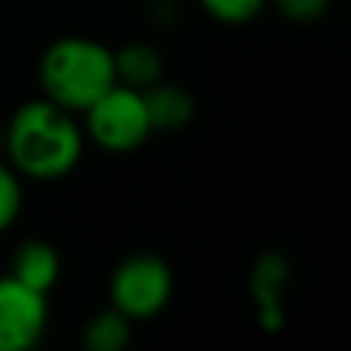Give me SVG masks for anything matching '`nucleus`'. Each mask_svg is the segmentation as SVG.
Masks as SVG:
<instances>
[{
    "instance_id": "1",
    "label": "nucleus",
    "mask_w": 351,
    "mask_h": 351,
    "mask_svg": "<svg viewBox=\"0 0 351 351\" xmlns=\"http://www.w3.org/2000/svg\"><path fill=\"white\" fill-rule=\"evenodd\" d=\"M82 129L74 112L41 99L22 101L5 123L3 151L19 176L55 181L69 176L82 156Z\"/></svg>"
},
{
    "instance_id": "2",
    "label": "nucleus",
    "mask_w": 351,
    "mask_h": 351,
    "mask_svg": "<svg viewBox=\"0 0 351 351\" xmlns=\"http://www.w3.org/2000/svg\"><path fill=\"white\" fill-rule=\"evenodd\" d=\"M41 90L69 112H85L115 80L112 49L85 36L55 38L38 63Z\"/></svg>"
},
{
    "instance_id": "3",
    "label": "nucleus",
    "mask_w": 351,
    "mask_h": 351,
    "mask_svg": "<svg viewBox=\"0 0 351 351\" xmlns=\"http://www.w3.org/2000/svg\"><path fill=\"white\" fill-rule=\"evenodd\" d=\"M85 132L99 148L112 154L134 151L143 145L154 132L143 90L115 82L85 110Z\"/></svg>"
},
{
    "instance_id": "4",
    "label": "nucleus",
    "mask_w": 351,
    "mask_h": 351,
    "mask_svg": "<svg viewBox=\"0 0 351 351\" xmlns=\"http://www.w3.org/2000/svg\"><path fill=\"white\" fill-rule=\"evenodd\" d=\"M173 296V271L154 252L126 255L110 277V302L126 318L140 321L162 313Z\"/></svg>"
},
{
    "instance_id": "5",
    "label": "nucleus",
    "mask_w": 351,
    "mask_h": 351,
    "mask_svg": "<svg viewBox=\"0 0 351 351\" xmlns=\"http://www.w3.org/2000/svg\"><path fill=\"white\" fill-rule=\"evenodd\" d=\"M47 329V293L0 277V348L30 351Z\"/></svg>"
},
{
    "instance_id": "6",
    "label": "nucleus",
    "mask_w": 351,
    "mask_h": 351,
    "mask_svg": "<svg viewBox=\"0 0 351 351\" xmlns=\"http://www.w3.org/2000/svg\"><path fill=\"white\" fill-rule=\"evenodd\" d=\"M291 280V263L282 252H263L250 271V296L258 313V324L266 332H280L285 324L282 296Z\"/></svg>"
},
{
    "instance_id": "7",
    "label": "nucleus",
    "mask_w": 351,
    "mask_h": 351,
    "mask_svg": "<svg viewBox=\"0 0 351 351\" xmlns=\"http://www.w3.org/2000/svg\"><path fill=\"white\" fill-rule=\"evenodd\" d=\"M8 274L33 291L49 293V288L60 277V255L52 244L41 239H27L14 250Z\"/></svg>"
},
{
    "instance_id": "8",
    "label": "nucleus",
    "mask_w": 351,
    "mask_h": 351,
    "mask_svg": "<svg viewBox=\"0 0 351 351\" xmlns=\"http://www.w3.org/2000/svg\"><path fill=\"white\" fill-rule=\"evenodd\" d=\"M148 121L154 132H176L184 129L192 115H195V101L186 88L173 85V82H156L143 90Z\"/></svg>"
},
{
    "instance_id": "9",
    "label": "nucleus",
    "mask_w": 351,
    "mask_h": 351,
    "mask_svg": "<svg viewBox=\"0 0 351 351\" xmlns=\"http://www.w3.org/2000/svg\"><path fill=\"white\" fill-rule=\"evenodd\" d=\"M112 60H115V80L134 90H145L151 85H156L165 71L159 49L145 41L123 44L121 49L112 52Z\"/></svg>"
},
{
    "instance_id": "10",
    "label": "nucleus",
    "mask_w": 351,
    "mask_h": 351,
    "mask_svg": "<svg viewBox=\"0 0 351 351\" xmlns=\"http://www.w3.org/2000/svg\"><path fill=\"white\" fill-rule=\"evenodd\" d=\"M132 343V318L110 307L90 315L82 326L85 351H126Z\"/></svg>"
},
{
    "instance_id": "11",
    "label": "nucleus",
    "mask_w": 351,
    "mask_h": 351,
    "mask_svg": "<svg viewBox=\"0 0 351 351\" xmlns=\"http://www.w3.org/2000/svg\"><path fill=\"white\" fill-rule=\"evenodd\" d=\"M22 208V184L19 173L0 162V233L8 230Z\"/></svg>"
},
{
    "instance_id": "12",
    "label": "nucleus",
    "mask_w": 351,
    "mask_h": 351,
    "mask_svg": "<svg viewBox=\"0 0 351 351\" xmlns=\"http://www.w3.org/2000/svg\"><path fill=\"white\" fill-rule=\"evenodd\" d=\"M200 3L214 19L225 25H241L258 16L266 0H200Z\"/></svg>"
},
{
    "instance_id": "13",
    "label": "nucleus",
    "mask_w": 351,
    "mask_h": 351,
    "mask_svg": "<svg viewBox=\"0 0 351 351\" xmlns=\"http://www.w3.org/2000/svg\"><path fill=\"white\" fill-rule=\"evenodd\" d=\"M277 11L291 22H313L324 16L329 8V0H274Z\"/></svg>"
},
{
    "instance_id": "14",
    "label": "nucleus",
    "mask_w": 351,
    "mask_h": 351,
    "mask_svg": "<svg viewBox=\"0 0 351 351\" xmlns=\"http://www.w3.org/2000/svg\"><path fill=\"white\" fill-rule=\"evenodd\" d=\"M3 140H5V123L0 121V151H3Z\"/></svg>"
},
{
    "instance_id": "15",
    "label": "nucleus",
    "mask_w": 351,
    "mask_h": 351,
    "mask_svg": "<svg viewBox=\"0 0 351 351\" xmlns=\"http://www.w3.org/2000/svg\"><path fill=\"white\" fill-rule=\"evenodd\" d=\"M0 351H22V348H0Z\"/></svg>"
}]
</instances>
